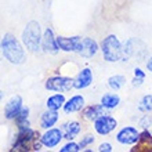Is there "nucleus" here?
Wrapping results in <instances>:
<instances>
[{"instance_id": "nucleus-25", "label": "nucleus", "mask_w": 152, "mask_h": 152, "mask_svg": "<svg viewBox=\"0 0 152 152\" xmlns=\"http://www.w3.org/2000/svg\"><path fill=\"white\" fill-rule=\"evenodd\" d=\"M82 149L80 144H76V142H68L66 145H64L62 148L60 149L61 152H77Z\"/></svg>"}, {"instance_id": "nucleus-28", "label": "nucleus", "mask_w": 152, "mask_h": 152, "mask_svg": "<svg viewBox=\"0 0 152 152\" xmlns=\"http://www.w3.org/2000/svg\"><path fill=\"white\" fill-rule=\"evenodd\" d=\"M98 151L100 152H111L112 151V147H111V144H108V142H104V144H101L100 147H98Z\"/></svg>"}, {"instance_id": "nucleus-27", "label": "nucleus", "mask_w": 152, "mask_h": 152, "mask_svg": "<svg viewBox=\"0 0 152 152\" xmlns=\"http://www.w3.org/2000/svg\"><path fill=\"white\" fill-rule=\"evenodd\" d=\"M93 141H94V137H93V136H86V137L83 138V140L80 141V147H82V149H83L84 147H86V145L91 144Z\"/></svg>"}, {"instance_id": "nucleus-29", "label": "nucleus", "mask_w": 152, "mask_h": 152, "mask_svg": "<svg viewBox=\"0 0 152 152\" xmlns=\"http://www.w3.org/2000/svg\"><path fill=\"white\" fill-rule=\"evenodd\" d=\"M134 77H137V79H145V73L140 68H136L134 69Z\"/></svg>"}, {"instance_id": "nucleus-22", "label": "nucleus", "mask_w": 152, "mask_h": 152, "mask_svg": "<svg viewBox=\"0 0 152 152\" xmlns=\"http://www.w3.org/2000/svg\"><path fill=\"white\" fill-rule=\"evenodd\" d=\"M28 116H29V109L28 108H22V109H21L20 115L15 118L17 124H18V130H22V129H28L29 127Z\"/></svg>"}, {"instance_id": "nucleus-10", "label": "nucleus", "mask_w": 152, "mask_h": 152, "mask_svg": "<svg viewBox=\"0 0 152 152\" xmlns=\"http://www.w3.org/2000/svg\"><path fill=\"white\" fill-rule=\"evenodd\" d=\"M64 138V133L60 129H48L43 136L40 137V140L43 142L44 147L47 148H54L61 142V140Z\"/></svg>"}, {"instance_id": "nucleus-31", "label": "nucleus", "mask_w": 152, "mask_h": 152, "mask_svg": "<svg viewBox=\"0 0 152 152\" xmlns=\"http://www.w3.org/2000/svg\"><path fill=\"white\" fill-rule=\"evenodd\" d=\"M147 68H148L149 72H152V57L148 60V62H147Z\"/></svg>"}, {"instance_id": "nucleus-3", "label": "nucleus", "mask_w": 152, "mask_h": 152, "mask_svg": "<svg viewBox=\"0 0 152 152\" xmlns=\"http://www.w3.org/2000/svg\"><path fill=\"white\" fill-rule=\"evenodd\" d=\"M43 144L42 141H37L36 133L33 132L31 127L28 129H22L18 130V136H17V141L14 142V149L15 151H39L40 145Z\"/></svg>"}, {"instance_id": "nucleus-8", "label": "nucleus", "mask_w": 152, "mask_h": 152, "mask_svg": "<svg viewBox=\"0 0 152 152\" xmlns=\"http://www.w3.org/2000/svg\"><path fill=\"white\" fill-rule=\"evenodd\" d=\"M140 134L141 133H138V130L136 127L126 126V127H123L116 134V140H118V142H120V144H123V145H133L138 141Z\"/></svg>"}, {"instance_id": "nucleus-24", "label": "nucleus", "mask_w": 152, "mask_h": 152, "mask_svg": "<svg viewBox=\"0 0 152 152\" xmlns=\"http://www.w3.org/2000/svg\"><path fill=\"white\" fill-rule=\"evenodd\" d=\"M138 109L142 111V112H149L152 111V96L148 94V96H144L140 101V105H138Z\"/></svg>"}, {"instance_id": "nucleus-2", "label": "nucleus", "mask_w": 152, "mask_h": 152, "mask_svg": "<svg viewBox=\"0 0 152 152\" xmlns=\"http://www.w3.org/2000/svg\"><path fill=\"white\" fill-rule=\"evenodd\" d=\"M42 33H40V25L36 21H31L26 24L24 32H22V42L25 47L33 53L40 51L42 48Z\"/></svg>"}, {"instance_id": "nucleus-30", "label": "nucleus", "mask_w": 152, "mask_h": 152, "mask_svg": "<svg viewBox=\"0 0 152 152\" xmlns=\"http://www.w3.org/2000/svg\"><path fill=\"white\" fill-rule=\"evenodd\" d=\"M142 82H144V79H137V77H134V80H133V86H141Z\"/></svg>"}, {"instance_id": "nucleus-6", "label": "nucleus", "mask_w": 152, "mask_h": 152, "mask_svg": "<svg viewBox=\"0 0 152 152\" xmlns=\"http://www.w3.org/2000/svg\"><path fill=\"white\" fill-rule=\"evenodd\" d=\"M46 88L57 93L69 91L71 88H75V80L71 77H65V76H54L46 82Z\"/></svg>"}, {"instance_id": "nucleus-19", "label": "nucleus", "mask_w": 152, "mask_h": 152, "mask_svg": "<svg viewBox=\"0 0 152 152\" xmlns=\"http://www.w3.org/2000/svg\"><path fill=\"white\" fill-rule=\"evenodd\" d=\"M80 124L77 122H69L64 124V138L66 140H73L80 133Z\"/></svg>"}, {"instance_id": "nucleus-9", "label": "nucleus", "mask_w": 152, "mask_h": 152, "mask_svg": "<svg viewBox=\"0 0 152 152\" xmlns=\"http://www.w3.org/2000/svg\"><path fill=\"white\" fill-rule=\"evenodd\" d=\"M82 40L83 37L80 36H72V37H64L58 36L57 37V44L62 51H75L77 53L82 47Z\"/></svg>"}, {"instance_id": "nucleus-23", "label": "nucleus", "mask_w": 152, "mask_h": 152, "mask_svg": "<svg viewBox=\"0 0 152 152\" xmlns=\"http://www.w3.org/2000/svg\"><path fill=\"white\" fill-rule=\"evenodd\" d=\"M124 83H126V79H124V76H122V75L111 76V77L108 79L109 87L113 88V90H119V88H122L124 86Z\"/></svg>"}, {"instance_id": "nucleus-11", "label": "nucleus", "mask_w": 152, "mask_h": 152, "mask_svg": "<svg viewBox=\"0 0 152 152\" xmlns=\"http://www.w3.org/2000/svg\"><path fill=\"white\" fill-rule=\"evenodd\" d=\"M24 108L22 107V98L20 96L12 97L11 100L7 102L6 108H4V116L7 119H15L17 116L20 115L21 109Z\"/></svg>"}, {"instance_id": "nucleus-4", "label": "nucleus", "mask_w": 152, "mask_h": 152, "mask_svg": "<svg viewBox=\"0 0 152 152\" xmlns=\"http://www.w3.org/2000/svg\"><path fill=\"white\" fill-rule=\"evenodd\" d=\"M101 51L104 56V60L108 62H116L122 60V44L115 35H109L102 40Z\"/></svg>"}, {"instance_id": "nucleus-18", "label": "nucleus", "mask_w": 152, "mask_h": 152, "mask_svg": "<svg viewBox=\"0 0 152 152\" xmlns=\"http://www.w3.org/2000/svg\"><path fill=\"white\" fill-rule=\"evenodd\" d=\"M58 120V112L57 111H51L48 109L47 112H44L40 119V126L43 129H51Z\"/></svg>"}, {"instance_id": "nucleus-21", "label": "nucleus", "mask_w": 152, "mask_h": 152, "mask_svg": "<svg viewBox=\"0 0 152 152\" xmlns=\"http://www.w3.org/2000/svg\"><path fill=\"white\" fill-rule=\"evenodd\" d=\"M101 104L107 109H113L120 104V98L118 94H105L101 97Z\"/></svg>"}, {"instance_id": "nucleus-15", "label": "nucleus", "mask_w": 152, "mask_h": 152, "mask_svg": "<svg viewBox=\"0 0 152 152\" xmlns=\"http://www.w3.org/2000/svg\"><path fill=\"white\" fill-rule=\"evenodd\" d=\"M134 151L137 152H149L152 151V136L148 132H142L140 134V138L136 142Z\"/></svg>"}, {"instance_id": "nucleus-26", "label": "nucleus", "mask_w": 152, "mask_h": 152, "mask_svg": "<svg viewBox=\"0 0 152 152\" xmlns=\"http://www.w3.org/2000/svg\"><path fill=\"white\" fill-rule=\"evenodd\" d=\"M151 123H152V116H148V115H145L144 118L140 120V126H141V127H144V129L149 127V126H151Z\"/></svg>"}, {"instance_id": "nucleus-5", "label": "nucleus", "mask_w": 152, "mask_h": 152, "mask_svg": "<svg viewBox=\"0 0 152 152\" xmlns=\"http://www.w3.org/2000/svg\"><path fill=\"white\" fill-rule=\"evenodd\" d=\"M147 51L145 44L140 39H129L122 44V61H130L132 57L142 58Z\"/></svg>"}, {"instance_id": "nucleus-16", "label": "nucleus", "mask_w": 152, "mask_h": 152, "mask_svg": "<svg viewBox=\"0 0 152 152\" xmlns=\"http://www.w3.org/2000/svg\"><path fill=\"white\" fill-rule=\"evenodd\" d=\"M84 105V98L82 96H73L71 100H68L64 104V112L65 113H72L77 112L83 108Z\"/></svg>"}, {"instance_id": "nucleus-13", "label": "nucleus", "mask_w": 152, "mask_h": 152, "mask_svg": "<svg viewBox=\"0 0 152 152\" xmlns=\"http://www.w3.org/2000/svg\"><path fill=\"white\" fill-rule=\"evenodd\" d=\"M97 51H98V44L96 40H93L91 37H83L82 47L77 51V54H80L82 57H86V58H91L93 56H96Z\"/></svg>"}, {"instance_id": "nucleus-7", "label": "nucleus", "mask_w": 152, "mask_h": 152, "mask_svg": "<svg viewBox=\"0 0 152 152\" xmlns=\"http://www.w3.org/2000/svg\"><path fill=\"white\" fill-rule=\"evenodd\" d=\"M116 126H118V122H116L115 118H112V116H109V115H105V113L102 116H100L98 119L94 120V129L101 136L109 134Z\"/></svg>"}, {"instance_id": "nucleus-17", "label": "nucleus", "mask_w": 152, "mask_h": 152, "mask_svg": "<svg viewBox=\"0 0 152 152\" xmlns=\"http://www.w3.org/2000/svg\"><path fill=\"white\" fill-rule=\"evenodd\" d=\"M105 109L107 108H105L102 104L101 105H90V107L83 109L82 115H83L84 119H87V120H96V119H98L100 116L104 115Z\"/></svg>"}, {"instance_id": "nucleus-14", "label": "nucleus", "mask_w": 152, "mask_h": 152, "mask_svg": "<svg viewBox=\"0 0 152 152\" xmlns=\"http://www.w3.org/2000/svg\"><path fill=\"white\" fill-rule=\"evenodd\" d=\"M91 82H93V72H91V69L84 68V69H82V71L79 72V75L76 76V79H75V88H77V90L86 88V87H88V86L91 84Z\"/></svg>"}, {"instance_id": "nucleus-1", "label": "nucleus", "mask_w": 152, "mask_h": 152, "mask_svg": "<svg viewBox=\"0 0 152 152\" xmlns=\"http://www.w3.org/2000/svg\"><path fill=\"white\" fill-rule=\"evenodd\" d=\"M1 54L8 62L14 65H20L25 62L24 48L11 33H6L1 39Z\"/></svg>"}, {"instance_id": "nucleus-20", "label": "nucleus", "mask_w": 152, "mask_h": 152, "mask_svg": "<svg viewBox=\"0 0 152 152\" xmlns=\"http://www.w3.org/2000/svg\"><path fill=\"white\" fill-rule=\"evenodd\" d=\"M65 104V97L64 94H54L47 100V109L51 111H58L60 108H62Z\"/></svg>"}, {"instance_id": "nucleus-12", "label": "nucleus", "mask_w": 152, "mask_h": 152, "mask_svg": "<svg viewBox=\"0 0 152 152\" xmlns=\"http://www.w3.org/2000/svg\"><path fill=\"white\" fill-rule=\"evenodd\" d=\"M42 48H44V51L51 53V54H56L60 50L58 44H57V37H54L51 28H47L44 31L43 39H42Z\"/></svg>"}]
</instances>
